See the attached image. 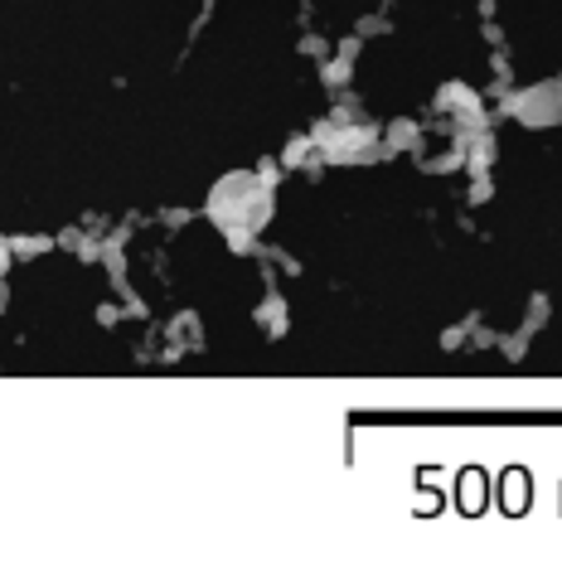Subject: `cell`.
<instances>
[{
	"label": "cell",
	"mask_w": 562,
	"mask_h": 562,
	"mask_svg": "<svg viewBox=\"0 0 562 562\" xmlns=\"http://www.w3.org/2000/svg\"><path fill=\"white\" fill-rule=\"evenodd\" d=\"M209 209H214V218L228 233H243L267 214V190L257 175H228V180L214 190V199H209Z\"/></svg>",
	"instance_id": "6da1fadb"
}]
</instances>
